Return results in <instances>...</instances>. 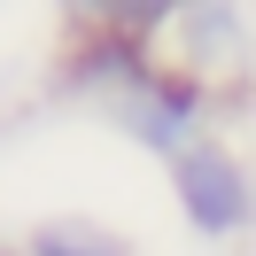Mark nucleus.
<instances>
[{"label":"nucleus","instance_id":"obj_2","mask_svg":"<svg viewBox=\"0 0 256 256\" xmlns=\"http://www.w3.org/2000/svg\"><path fill=\"white\" fill-rule=\"evenodd\" d=\"M32 248H39V256H124L116 240H101V233H78V225H70V233L54 225V233H39Z\"/></svg>","mask_w":256,"mask_h":256},{"label":"nucleus","instance_id":"obj_1","mask_svg":"<svg viewBox=\"0 0 256 256\" xmlns=\"http://www.w3.org/2000/svg\"><path fill=\"white\" fill-rule=\"evenodd\" d=\"M178 194H186V210H194L202 233H233V225L248 218V186H240V171L218 148H186V156H178Z\"/></svg>","mask_w":256,"mask_h":256}]
</instances>
